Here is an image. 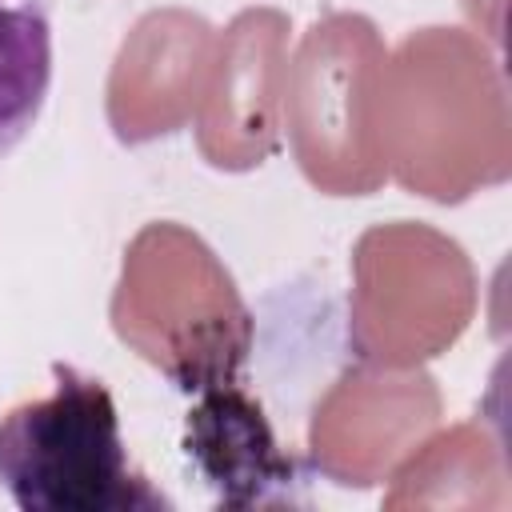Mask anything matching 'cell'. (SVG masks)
Segmentation results:
<instances>
[{
    "mask_svg": "<svg viewBox=\"0 0 512 512\" xmlns=\"http://www.w3.org/2000/svg\"><path fill=\"white\" fill-rule=\"evenodd\" d=\"M52 92V0H0V160L36 128Z\"/></svg>",
    "mask_w": 512,
    "mask_h": 512,
    "instance_id": "cell-3",
    "label": "cell"
},
{
    "mask_svg": "<svg viewBox=\"0 0 512 512\" xmlns=\"http://www.w3.org/2000/svg\"><path fill=\"white\" fill-rule=\"evenodd\" d=\"M184 452L228 504L264 500V488L292 480V460L280 452L260 404L232 384L208 388L188 412Z\"/></svg>",
    "mask_w": 512,
    "mask_h": 512,
    "instance_id": "cell-2",
    "label": "cell"
},
{
    "mask_svg": "<svg viewBox=\"0 0 512 512\" xmlns=\"http://www.w3.org/2000/svg\"><path fill=\"white\" fill-rule=\"evenodd\" d=\"M0 488L20 512H156L172 500L128 464L104 380L52 364V392L0 416Z\"/></svg>",
    "mask_w": 512,
    "mask_h": 512,
    "instance_id": "cell-1",
    "label": "cell"
}]
</instances>
